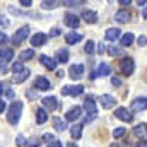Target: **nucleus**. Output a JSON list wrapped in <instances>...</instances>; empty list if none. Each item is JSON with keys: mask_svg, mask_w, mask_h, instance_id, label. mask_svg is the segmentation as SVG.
Masks as SVG:
<instances>
[{"mask_svg": "<svg viewBox=\"0 0 147 147\" xmlns=\"http://www.w3.org/2000/svg\"><path fill=\"white\" fill-rule=\"evenodd\" d=\"M134 132H135V135H139V137L142 135V137H144V135L147 134V125H146V123H140V125H137V127L134 128Z\"/></svg>", "mask_w": 147, "mask_h": 147, "instance_id": "obj_26", "label": "nucleus"}, {"mask_svg": "<svg viewBox=\"0 0 147 147\" xmlns=\"http://www.w3.org/2000/svg\"><path fill=\"white\" fill-rule=\"evenodd\" d=\"M29 74H31V72H29L28 69H24L22 72L16 74V75L12 77V82H16V84H21V82H24V80H26V79L29 77Z\"/></svg>", "mask_w": 147, "mask_h": 147, "instance_id": "obj_17", "label": "nucleus"}, {"mask_svg": "<svg viewBox=\"0 0 147 147\" xmlns=\"http://www.w3.org/2000/svg\"><path fill=\"white\" fill-rule=\"evenodd\" d=\"M134 69H135V65H134V60H132V58H123V60H121L120 70H121L123 75H132V74H134Z\"/></svg>", "mask_w": 147, "mask_h": 147, "instance_id": "obj_4", "label": "nucleus"}, {"mask_svg": "<svg viewBox=\"0 0 147 147\" xmlns=\"http://www.w3.org/2000/svg\"><path fill=\"white\" fill-rule=\"evenodd\" d=\"M84 50H86V53H87V55H91V53L94 51V43H92V41H87V43H86V46H84Z\"/></svg>", "mask_w": 147, "mask_h": 147, "instance_id": "obj_32", "label": "nucleus"}, {"mask_svg": "<svg viewBox=\"0 0 147 147\" xmlns=\"http://www.w3.org/2000/svg\"><path fill=\"white\" fill-rule=\"evenodd\" d=\"M63 21H65V24L69 26V28H79V24H80V21H79V17L77 16H74V14H65V17H63Z\"/></svg>", "mask_w": 147, "mask_h": 147, "instance_id": "obj_8", "label": "nucleus"}, {"mask_svg": "<svg viewBox=\"0 0 147 147\" xmlns=\"http://www.w3.org/2000/svg\"><path fill=\"white\" fill-rule=\"evenodd\" d=\"M57 58H58V62H60V63H67V62H69V50H67V48L58 50Z\"/></svg>", "mask_w": 147, "mask_h": 147, "instance_id": "obj_22", "label": "nucleus"}, {"mask_svg": "<svg viewBox=\"0 0 147 147\" xmlns=\"http://www.w3.org/2000/svg\"><path fill=\"white\" fill-rule=\"evenodd\" d=\"M142 16H144V19H147V7L142 10Z\"/></svg>", "mask_w": 147, "mask_h": 147, "instance_id": "obj_52", "label": "nucleus"}, {"mask_svg": "<svg viewBox=\"0 0 147 147\" xmlns=\"http://www.w3.org/2000/svg\"><path fill=\"white\" fill-rule=\"evenodd\" d=\"M45 43H46V34H43V33H36V34H33V38H31V45L33 46H41Z\"/></svg>", "mask_w": 147, "mask_h": 147, "instance_id": "obj_15", "label": "nucleus"}, {"mask_svg": "<svg viewBox=\"0 0 147 147\" xmlns=\"http://www.w3.org/2000/svg\"><path fill=\"white\" fill-rule=\"evenodd\" d=\"M28 146L29 147H39V140H38V139H31V140H28Z\"/></svg>", "mask_w": 147, "mask_h": 147, "instance_id": "obj_38", "label": "nucleus"}, {"mask_svg": "<svg viewBox=\"0 0 147 147\" xmlns=\"http://www.w3.org/2000/svg\"><path fill=\"white\" fill-rule=\"evenodd\" d=\"M9 41V38H7V34L5 33H0V45H5Z\"/></svg>", "mask_w": 147, "mask_h": 147, "instance_id": "obj_41", "label": "nucleus"}, {"mask_svg": "<svg viewBox=\"0 0 147 147\" xmlns=\"http://www.w3.org/2000/svg\"><path fill=\"white\" fill-rule=\"evenodd\" d=\"M31 3H33L31 0H21V5H22V7H29Z\"/></svg>", "mask_w": 147, "mask_h": 147, "instance_id": "obj_47", "label": "nucleus"}, {"mask_svg": "<svg viewBox=\"0 0 147 147\" xmlns=\"http://www.w3.org/2000/svg\"><path fill=\"white\" fill-rule=\"evenodd\" d=\"M69 147H77V146H75V144H69Z\"/></svg>", "mask_w": 147, "mask_h": 147, "instance_id": "obj_54", "label": "nucleus"}, {"mask_svg": "<svg viewBox=\"0 0 147 147\" xmlns=\"http://www.w3.org/2000/svg\"><path fill=\"white\" fill-rule=\"evenodd\" d=\"M39 60H41V63H43L46 69H50V70H55V69H57V62H55L53 58H50V57H46V55H41Z\"/></svg>", "mask_w": 147, "mask_h": 147, "instance_id": "obj_13", "label": "nucleus"}, {"mask_svg": "<svg viewBox=\"0 0 147 147\" xmlns=\"http://www.w3.org/2000/svg\"><path fill=\"white\" fill-rule=\"evenodd\" d=\"M147 110V98H137L132 103V111H144Z\"/></svg>", "mask_w": 147, "mask_h": 147, "instance_id": "obj_9", "label": "nucleus"}, {"mask_svg": "<svg viewBox=\"0 0 147 147\" xmlns=\"http://www.w3.org/2000/svg\"><path fill=\"white\" fill-rule=\"evenodd\" d=\"M58 34H62V29H60V28H53V29H51V31H50V36H58Z\"/></svg>", "mask_w": 147, "mask_h": 147, "instance_id": "obj_37", "label": "nucleus"}, {"mask_svg": "<svg viewBox=\"0 0 147 147\" xmlns=\"http://www.w3.org/2000/svg\"><path fill=\"white\" fill-rule=\"evenodd\" d=\"M115 19L118 22H128L130 21V12L128 10H118L116 16H115Z\"/></svg>", "mask_w": 147, "mask_h": 147, "instance_id": "obj_20", "label": "nucleus"}, {"mask_svg": "<svg viewBox=\"0 0 147 147\" xmlns=\"http://www.w3.org/2000/svg\"><path fill=\"white\" fill-rule=\"evenodd\" d=\"M111 74V67L108 65V63H101L99 67H98V70H96V74L92 75V79L94 77H106V75H110Z\"/></svg>", "mask_w": 147, "mask_h": 147, "instance_id": "obj_11", "label": "nucleus"}, {"mask_svg": "<svg viewBox=\"0 0 147 147\" xmlns=\"http://www.w3.org/2000/svg\"><path fill=\"white\" fill-rule=\"evenodd\" d=\"M43 106H45V111H55L58 108V101H57V98L50 96V98L43 99Z\"/></svg>", "mask_w": 147, "mask_h": 147, "instance_id": "obj_6", "label": "nucleus"}, {"mask_svg": "<svg viewBox=\"0 0 147 147\" xmlns=\"http://www.w3.org/2000/svg\"><path fill=\"white\" fill-rule=\"evenodd\" d=\"M43 142H53V135L45 134V135H43Z\"/></svg>", "mask_w": 147, "mask_h": 147, "instance_id": "obj_42", "label": "nucleus"}, {"mask_svg": "<svg viewBox=\"0 0 147 147\" xmlns=\"http://www.w3.org/2000/svg\"><path fill=\"white\" fill-rule=\"evenodd\" d=\"M82 39V34H79V33H67L65 34V41L69 43V45H75V43H79Z\"/></svg>", "mask_w": 147, "mask_h": 147, "instance_id": "obj_18", "label": "nucleus"}, {"mask_svg": "<svg viewBox=\"0 0 147 147\" xmlns=\"http://www.w3.org/2000/svg\"><path fill=\"white\" fill-rule=\"evenodd\" d=\"M16 144H17V146H19V147L26 146V139H24V137H22V135H19V137H17V139H16Z\"/></svg>", "mask_w": 147, "mask_h": 147, "instance_id": "obj_36", "label": "nucleus"}, {"mask_svg": "<svg viewBox=\"0 0 147 147\" xmlns=\"http://www.w3.org/2000/svg\"><path fill=\"white\" fill-rule=\"evenodd\" d=\"M21 113H22V103H21V101H14V103L10 105L9 111H7V120H9V123L16 125V123L19 121V118H21Z\"/></svg>", "mask_w": 147, "mask_h": 147, "instance_id": "obj_1", "label": "nucleus"}, {"mask_svg": "<svg viewBox=\"0 0 147 147\" xmlns=\"http://www.w3.org/2000/svg\"><path fill=\"white\" fill-rule=\"evenodd\" d=\"M0 58H3V60H12V58H14V51H12V50H3V48H0Z\"/></svg>", "mask_w": 147, "mask_h": 147, "instance_id": "obj_28", "label": "nucleus"}, {"mask_svg": "<svg viewBox=\"0 0 147 147\" xmlns=\"http://www.w3.org/2000/svg\"><path fill=\"white\" fill-rule=\"evenodd\" d=\"M118 38H120V29L118 28H111V29L106 31V39L108 41H116Z\"/></svg>", "mask_w": 147, "mask_h": 147, "instance_id": "obj_21", "label": "nucleus"}, {"mask_svg": "<svg viewBox=\"0 0 147 147\" xmlns=\"http://www.w3.org/2000/svg\"><path fill=\"white\" fill-rule=\"evenodd\" d=\"M62 146H63V144H62L60 140H53V142H51L48 147H62Z\"/></svg>", "mask_w": 147, "mask_h": 147, "instance_id": "obj_44", "label": "nucleus"}, {"mask_svg": "<svg viewBox=\"0 0 147 147\" xmlns=\"http://www.w3.org/2000/svg\"><path fill=\"white\" fill-rule=\"evenodd\" d=\"M53 127H55V130H58V132H62V130H65V128H67L65 121H63V120H60V118H55V120H53Z\"/></svg>", "mask_w": 147, "mask_h": 147, "instance_id": "obj_27", "label": "nucleus"}, {"mask_svg": "<svg viewBox=\"0 0 147 147\" xmlns=\"http://www.w3.org/2000/svg\"><path fill=\"white\" fill-rule=\"evenodd\" d=\"M121 5H130V0H120Z\"/></svg>", "mask_w": 147, "mask_h": 147, "instance_id": "obj_51", "label": "nucleus"}, {"mask_svg": "<svg viewBox=\"0 0 147 147\" xmlns=\"http://www.w3.org/2000/svg\"><path fill=\"white\" fill-rule=\"evenodd\" d=\"M108 53H110L111 57H116V55H120V53H121V50H120V48H116V46H111L110 50H108Z\"/></svg>", "mask_w": 147, "mask_h": 147, "instance_id": "obj_34", "label": "nucleus"}, {"mask_svg": "<svg viewBox=\"0 0 147 147\" xmlns=\"http://www.w3.org/2000/svg\"><path fill=\"white\" fill-rule=\"evenodd\" d=\"M82 19L87 21L89 24H94V22L98 21V14L92 12V10H84V12H82Z\"/></svg>", "mask_w": 147, "mask_h": 147, "instance_id": "obj_16", "label": "nucleus"}, {"mask_svg": "<svg viewBox=\"0 0 147 147\" xmlns=\"http://www.w3.org/2000/svg\"><path fill=\"white\" fill-rule=\"evenodd\" d=\"M21 62H24V60H29V58H33L34 57V51L33 50H24V51H21Z\"/></svg>", "mask_w": 147, "mask_h": 147, "instance_id": "obj_29", "label": "nucleus"}, {"mask_svg": "<svg viewBox=\"0 0 147 147\" xmlns=\"http://www.w3.org/2000/svg\"><path fill=\"white\" fill-rule=\"evenodd\" d=\"M137 43H139V46H146V45H147V38L146 36H140L139 39H137Z\"/></svg>", "mask_w": 147, "mask_h": 147, "instance_id": "obj_40", "label": "nucleus"}, {"mask_svg": "<svg viewBox=\"0 0 147 147\" xmlns=\"http://www.w3.org/2000/svg\"><path fill=\"white\" fill-rule=\"evenodd\" d=\"M82 75H84V65H82V63H75V65L70 67V77H72V79L77 80V79H80Z\"/></svg>", "mask_w": 147, "mask_h": 147, "instance_id": "obj_10", "label": "nucleus"}, {"mask_svg": "<svg viewBox=\"0 0 147 147\" xmlns=\"http://www.w3.org/2000/svg\"><path fill=\"white\" fill-rule=\"evenodd\" d=\"M84 92V87L82 86H65L62 89V94L63 96H80Z\"/></svg>", "mask_w": 147, "mask_h": 147, "instance_id": "obj_5", "label": "nucleus"}, {"mask_svg": "<svg viewBox=\"0 0 147 147\" xmlns=\"http://www.w3.org/2000/svg\"><path fill=\"white\" fill-rule=\"evenodd\" d=\"M137 147H147V140H140V142L137 144Z\"/></svg>", "mask_w": 147, "mask_h": 147, "instance_id": "obj_49", "label": "nucleus"}, {"mask_svg": "<svg viewBox=\"0 0 147 147\" xmlns=\"http://www.w3.org/2000/svg\"><path fill=\"white\" fill-rule=\"evenodd\" d=\"M84 110L87 113V116H86V123H91L96 116H98V108H96V103H94V99L92 98H87L86 101H84Z\"/></svg>", "mask_w": 147, "mask_h": 147, "instance_id": "obj_2", "label": "nucleus"}, {"mask_svg": "<svg viewBox=\"0 0 147 147\" xmlns=\"http://www.w3.org/2000/svg\"><path fill=\"white\" fill-rule=\"evenodd\" d=\"M80 113H82V108L80 106H74L72 110L65 115V118H67V121H74V120H77L80 116Z\"/></svg>", "mask_w": 147, "mask_h": 147, "instance_id": "obj_14", "label": "nucleus"}, {"mask_svg": "<svg viewBox=\"0 0 147 147\" xmlns=\"http://www.w3.org/2000/svg\"><path fill=\"white\" fill-rule=\"evenodd\" d=\"M3 110H5V101H2V99H0V113H2Z\"/></svg>", "mask_w": 147, "mask_h": 147, "instance_id": "obj_50", "label": "nucleus"}, {"mask_svg": "<svg viewBox=\"0 0 147 147\" xmlns=\"http://www.w3.org/2000/svg\"><path fill=\"white\" fill-rule=\"evenodd\" d=\"M101 105H103V108L110 110L111 106L115 105V98L110 96V94H103V96H101Z\"/></svg>", "mask_w": 147, "mask_h": 147, "instance_id": "obj_19", "label": "nucleus"}, {"mask_svg": "<svg viewBox=\"0 0 147 147\" xmlns=\"http://www.w3.org/2000/svg\"><path fill=\"white\" fill-rule=\"evenodd\" d=\"M34 87L38 91H46V89H50V80L45 79V77H38L34 80Z\"/></svg>", "mask_w": 147, "mask_h": 147, "instance_id": "obj_12", "label": "nucleus"}, {"mask_svg": "<svg viewBox=\"0 0 147 147\" xmlns=\"http://www.w3.org/2000/svg\"><path fill=\"white\" fill-rule=\"evenodd\" d=\"M0 26H5V28L9 26V21H7V17H5V16H2V14H0Z\"/></svg>", "mask_w": 147, "mask_h": 147, "instance_id": "obj_39", "label": "nucleus"}, {"mask_svg": "<svg viewBox=\"0 0 147 147\" xmlns=\"http://www.w3.org/2000/svg\"><path fill=\"white\" fill-rule=\"evenodd\" d=\"M28 34H29V28L28 26H22L21 29H17L16 31V34H14V38H12V45H21L26 38H28Z\"/></svg>", "mask_w": 147, "mask_h": 147, "instance_id": "obj_3", "label": "nucleus"}, {"mask_svg": "<svg viewBox=\"0 0 147 147\" xmlns=\"http://www.w3.org/2000/svg\"><path fill=\"white\" fill-rule=\"evenodd\" d=\"M70 135H72V139H80V135H82V125H74L72 128H70Z\"/></svg>", "mask_w": 147, "mask_h": 147, "instance_id": "obj_23", "label": "nucleus"}, {"mask_svg": "<svg viewBox=\"0 0 147 147\" xmlns=\"http://www.w3.org/2000/svg\"><path fill=\"white\" fill-rule=\"evenodd\" d=\"M84 2L82 0H75V2H70V0H65L63 2V5H67V7H72V5H82Z\"/></svg>", "mask_w": 147, "mask_h": 147, "instance_id": "obj_35", "label": "nucleus"}, {"mask_svg": "<svg viewBox=\"0 0 147 147\" xmlns=\"http://www.w3.org/2000/svg\"><path fill=\"white\" fill-rule=\"evenodd\" d=\"M115 116L116 118H120L121 121H132V111H128L127 108H118V110L115 111Z\"/></svg>", "mask_w": 147, "mask_h": 147, "instance_id": "obj_7", "label": "nucleus"}, {"mask_svg": "<svg viewBox=\"0 0 147 147\" xmlns=\"http://www.w3.org/2000/svg\"><path fill=\"white\" fill-rule=\"evenodd\" d=\"M3 87H5V86H3V84H0V94L3 92Z\"/></svg>", "mask_w": 147, "mask_h": 147, "instance_id": "obj_53", "label": "nucleus"}, {"mask_svg": "<svg viewBox=\"0 0 147 147\" xmlns=\"http://www.w3.org/2000/svg\"><path fill=\"white\" fill-rule=\"evenodd\" d=\"M134 39H135V38H134V34H132V33L123 34V36H121V46H130V45L134 43Z\"/></svg>", "mask_w": 147, "mask_h": 147, "instance_id": "obj_24", "label": "nucleus"}, {"mask_svg": "<svg viewBox=\"0 0 147 147\" xmlns=\"http://www.w3.org/2000/svg\"><path fill=\"white\" fill-rule=\"evenodd\" d=\"M111 147H120V146H118V144H113V146H111Z\"/></svg>", "mask_w": 147, "mask_h": 147, "instance_id": "obj_55", "label": "nucleus"}, {"mask_svg": "<svg viewBox=\"0 0 147 147\" xmlns=\"http://www.w3.org/2000/svg\"><path fill=\"white\" fill-rule=\"evenodd\" d=\"M105 48H106V46H105L103 43H99V45H98V53H99V55H101V53H105Z\"/></svg>", "mask_w": 147, "mask_h": 147, "instance_id": "obj_45", "label": "nucleus"}, {"mask_svg": "<svg viewBox=\"0 0 147 147\" xmlns=\"http://www.w3.org/2000/svg\"><path fill=\"white\" fill-rule=\"evenodd\" d=\"M123 135H125V128H123V127H118V128H115V130H113V137H115V139L123 137Z\"/></svg>", "mask_w": 147, "mask_h": 147, "instance_id": "obj_30", "label": "nucleus"}, {"mask_svg": "<svg viewBox=\"0 0 147 147\" xmlns=\"http://www.w3.org/2000/svg\"><path fill=\"white\" fill-rule=\"evenodd\" d=\"M57 5H58L57 2H43V3H41V7H43L45 10H46V9H55Z\"/></svg>", "mask_w": 147, "mask_h": 147, "instance_id": "obj_33", "label": "nucleus"}, {"mask_svg": "<svg viewBox=\"0 0 147 147\" xmlns=\"http://www.w3.org/2000/svg\"><path fill=\"white\" fill-rule=\"evenodd\" d=\"M46 118H48V116H46V111H45V108H39V110L36 111V121L41 125V123H45V121H46Z\"/></svg>", "mask_w": 147, "mask_h": 147, "instance_id": "obj_25", "label": "nucleus"}, {"mask_svg": "<svg viewBox=\"0 0 147 147\" xmlns=\"http://www.w3.org/2000/svg\"><path fill=\"white\" fill-rule=\"evenodd\" d=\"M12 70H14V74H19L24 70V65H22V62H16L14 65H12Z\"/></svg>", "mask_w": 147, "mask_h": 147, "instance_id": "obj_31", "label": "nucleus"}, {"mask_svg": "<svg viewBox=\"0 0 147 147\" xmlns=\"http://www.w3.org/2000/svg\"><path fill=\"white\" fill-rule=\"evenodd\" d=\"M0 70H3V72H7V63H5L3 60H0Z\"/></svg>", "mask_w": 147, "mask_h": 147, "instance_id": "obj_48", "label": "nucleus"}, {"mask_svg": "<svg viewBox=\"0 0 147 147\" xmlns=\"http://www.w3.org/2000/svg\"><path fill=\"white\" fill-rule=\"evenodd\" d=\"M5 94H7V98H10V99L14 98V91H12L10 87H5Z\"/></svg>", "mask_w": 147, "mask_h": 147, "instance_id": "obj_43", "label": "nucleus"}, {"mask_svg": "<svg viewBox=\"0 0 147 147\" xmlns=\"http://www.w3.org/2000/svg\"><path fill=\"white\" fill-rule=\"evenodd\" d=\"M111 84H113V86H116V87H118V86H120V84H121V80H120V79H116V77H113V79H111Z\"/></svg>", "mask_w": 147, "mask_h": 147, "instance_id": "obj_46", "label": "nucleus"}]
</instances>
